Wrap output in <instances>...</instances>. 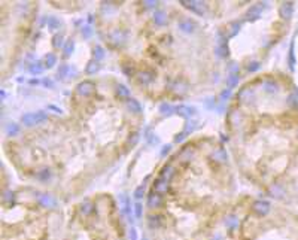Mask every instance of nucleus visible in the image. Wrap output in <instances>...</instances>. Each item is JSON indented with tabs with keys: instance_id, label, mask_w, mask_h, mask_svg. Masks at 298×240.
I'll list each match as a JSON object with an SVG mask.
<instances>
[{
	"instance_id": "2",
	"label": "nucleus",
	"mask_w": 298,
	"mask_h": 240,
	"mask_svg": "<svg viewBox=\"0 0 298 240\" xmlns=\"http://www.w3.org/2000/svg\"><path fill=\"white\" fill-rule=\"evenodd\" d=\"M96 27L128 84L149 100L195 96L215 73L213 42L183 3L103 2Z\"/></svg>"
},
{
	"instance_id": "3",
	"label": "nucleus",
	"mask_w": 298,
	"mask_h": 240,
	"mask_svg": "<svg viewBox=\"0 0 298 240\" xmlns=\"http://www.w3.org/2000/svg\"><path fill=\"white\" fill-rule=\"evenodd\" d=\"M239 197L227 146L195 136L157 169L143 201L146 240H213Z\"/></svg>"
},
{
	"instance_id": "8",
	"label": "nucleus",
	"mask_w": 298,
	"mask_h": 240,
	"mask_svg": "<svg viewBox=\"0 0 298 240\" xmlns=\"http://www.w3.org/2000/svg\"><path fill=\"white\" fill-rule=\"evenodd\" d=\"M39 5L33 2H2L0 3V40H2V78L14 70L29 34L33 29Z\"/></svg>"
},
{
	"instance_id": "6",
	"label": "nucleus",
	"mask_w": 298,
	"mask_h": 240,
	"mask_svg": "<svg viewBox=\"0 0 298 240\" xmlns=\"http://www.w3.org/2000/svg\"><path fill=\"white\" fill-rule=\"evenodd\" d=\"M221 240H298V213L280 204L241 197Z\"/></svg>"
},
{
	"instance_id": "7",
	"label": "nucleus",
	"mask_w": 298,
	"mask_h": 240,
	"mask_svg": "<svg viewBox=\"0 0 298 240\" xmlns=\"http://www.w3.org/2000/svg\"><path fill=\"white\" fill-rule=\"evenodd\" d=\"M63 240H127L115 198L101 191L73 203L66 218Z\"/></svg>"
},
{
	"instance_id": "5",
	"label": "nucleus",
	"mask_w": 298,
	"mask_h": 240,
	"mask_svg": "<svg viewBox=\"0 0 298 240\" xmlns=\"http://www.w3.org/2000/svg\"><path fill=\"white\" fill-rule=\"evenodd\" d=\"M37 192L34 187L2 191L0 240H63L66 218Z\"/></svg>"
},
{
	"instance_id": "4",
	"label": "nucleus",
	"mask_w": 298,
	"mask_h": 240,
	"mask_svg": "<svg viewBox=\"0 0 298 240\" xmlns=\"http://www.w3.org/2000/svg\"><path fill=\"white\" fill-rule=\"evenodd\" d=\"M232 165L258 189L298 207V96L285 76H255L232 96L225 115Z\"/></svg>"
},
{
	"instance_id": "1",
	"label": "nucleus",
	"mask_w": 298,
	"mask_h": 240,
	"mask_svg": "<svg viewBox=\"0 0 298 240\" xmlns=\"http://www.w3.org/2000/svg\"><path fill=\"white\" fill-rule=\"evenodd\" d=\"M142 124L139 101L116 78H88L73 87L66 114L14 133L3 151L23 179L67 200L131 151Z\"/></svg>"
}]
</instances>
